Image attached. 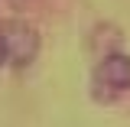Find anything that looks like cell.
Here are the masks:
<instances>
[{"label":"cell","instance_id":"obj_1","mask_svg":"<svg viewBox=\"0 0 130 127\" xmlns=\"http://www.w3.org/2000/svg\"><path fill=\"white\" fill-rule=\"evenodd\" d=\"M94 98L98 101H114V98L130 91V55L124 52H104V59L94 65Z\"/></svg>","mask_w":130,"mask_h":127},{"label":"cell","instance_id":"obj_2","mask_svg":"<svg viewBox=\"0 0 130 127\" xmlns=\"http://www.w3.org/2000/svg\"><path fill=\"white\" fill-rule=\"evenodd\" d=\"M0 46L10 65L26 68L39 52V36L26 20H7V23H0Z\"/></svg>","mask_w":130,"mask_h":127},{"label":"cell","instance_id":"obj_3","mask_svg":"<svg viewBox=\"0 0 130 127\" xmlns=\"http://www.w3.org/2000/svg\"><path fill=\"white\" fill-rule=\"evenodd\" d=\"M0 65H7V55H3V46H0Z\"/></svg>","mask_w":130,"mask_h":127}]
</instances>
